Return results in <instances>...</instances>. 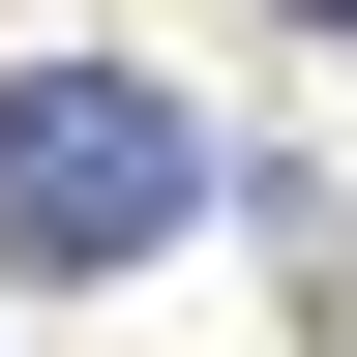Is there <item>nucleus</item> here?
<instances>
[{"instance_id":"nucleus-1","label":"nucleus","mask_w":357,"mask_h":357,"mask_svg":"<svg viewBox=\"0 0 357 357\" xmlns=\"http://www.w3.org/2000/svg\"><path fill=\"white\" fill-rule=\"evenodd\" d=\"M178 208H208V119H178L149 60H30L0 89V238L30 268H149Z\"/></svg>"}]
</instances>
